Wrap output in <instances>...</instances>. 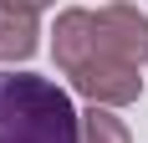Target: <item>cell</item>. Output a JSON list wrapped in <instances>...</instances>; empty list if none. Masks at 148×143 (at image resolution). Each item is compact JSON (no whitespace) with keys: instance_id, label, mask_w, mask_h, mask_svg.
Segmentation results:
<instances>
[{"instance_id":"obj_1","label":"cell","mask_w":148,"mask_h":143,"mask_svg":"<svg viewBox=\"0 0 148 143\" xmlns=\"http://www.w3.org/2000/svg\"><path fill=\"white\" fill-rule=\"evenodd\" d=\"M51 56L61 77L97 107H128L143 92V61H148V15L128 0L112 5H72L56 15Z\"/></svg>"},{"instance_id":"obj_2","label":"cell","mask_w":148,"mask_h":143,"mask_svg":"<svg viewBox=\"0 0 148 143\" xmlns=\"http://www.w3.org/2000/svg\"><path fill=\"white\" fill-rule=\"evenodd\" d=\"M0 143H82V113L51 77L0 72Z\"/></svg>"},{"instance_id":"obj_3","label":"cell","mask_w":148,"mask_h":143,"mask_svg":"<svg viewBox=\"0 0 148 143\" xmlns=\"http://www.w3.org/2000/svg\"><path fill=\"white\" fill-rule=\"evenodd\" d=\"M41 46V21L36 10H21V5H5L0 0V61H31Z\"/></svg>"},{"instance_id":"obj_4","label":"cell","mask_w":148,"mask_h":143,"mask_svg":"<svg viewBox=\"0 0 148 143\" xmlns=\"http://www.w3.org/2000/svg\"><path fill=\"white\" fill-rule=\"evenodd\" d=\"M82 143H133V133H128V123L112 107L87 102V113H82Z\"/></svg>"},{"instance_id":"obj_5","label":"cell","mask_w":148,"mask_h":143,"mask_svg":"<svg viewBox=\"0 0 148 143\" xmlns=\"http://www.w3.org/2000/svg\"><path fill=\"white\" fill-rule=\"evenodd\" d=\"M5 5H21V10H36V15H41L46 5H56V0H5Z\"/></svg>"},{"instance_id":"obj_6","label":"cell","mask_w":148,"mask_h":143,"mask_svg":"<svg viewBox=\"0 0 148 143\" xmlns=\"http://www.w3.org/2000/svg\"><path fill=\"white\" fill-rule=\"evenodd\" d=\"M102 5H112V0H102Z\"/></svg>"}]
</instances>
